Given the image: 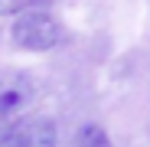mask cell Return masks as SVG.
I'll use <instances>...</instances> for the list:
<instances>
[{
	"mask_svg": "<svg viewBox=\"0 0 150 147\" xmlns=\"http://www.w3.org/2000/svg\"><path fill=\"white\" fill-rule=\"evenodd\" d=\"M33 92L36 85L26 72H0V118H20L23 108L33 102Z\"/></svg>",
	"mask_w": 150,
	"mask_h": 147,
	"instance_id": "7a4b0ae2",
	"label": "cell"
},
{
	"mask_svg": "<svg viewBox=\"0 0 150 147\" xmlns=\"http://www.w3.org/2000/svg\"><path fill=\"white\" fill-rule=\"evenodd\" d=\"M42 0H0V16H16V13H26L33 7H39Z\"/></svg>",
	"mask_w": 150,
	"mask_h": 147,
	"instance_id": "8992f818",
	"label": "cell"
},
{
	"mask_svg": "<svg viewBox=\"0 0 150 147\" xmlns=\"http://www.w3.org/2000/svg\"><path fill=\"white\" fill-rule=\"evenodd\" d=\"M10 39H13L16 49H23V53H46V49H52L62 39V26H59V20L52 13L33 7L26 13L13 16Z\"/></svg>",
	"mask_w": 150,
	"mask_h": 147,
	"instance_id": "6da1fadb",
	"label": "cell"
},
{
	"mask_svg": "<svg viewBox=\"0 0 150 147\" xmlns=\"http://www.w3.org/2000/svg\"><path fill=\"white\" fill-rule=\"evenodd\" d=\"M72 147H114V144H111V137H108V131L101 124H82L75 131Z\"/></svg>",
	"mask_w": 150,
	"mask_h": 147,
	"instance_id": "277c9868",
	"label": "cell"
},
{
	"mask_svg": "<svg viewBox=\"0 0 150 147\" xmlns=\"http://www.w3.org/2000/svg\"><path fill=\"white\" fill-rule=\"evenodd\" d=\"M59 131L49 114H26L23 118V147H56Z\"/></svg>",
	"mask_w": 150,
	"mask_h": 147,
	"instance_id": "3957f363",
	"label": "cell"
},
{
	"mask_svg": "<svg viewBox=\"0 0 150 147\" xmlns=\"http://www.w3.org/2000/svg\"><path fill=\"white\" fill-rule=\"evenodd\" d=\"M0 147H23V114L0 118Z\"/></svg>",
	"mask_w": 150,
	"mask_h": 147,
	"instance_id": "5b68a950",
	"label": "cell"
}]
</instances>
